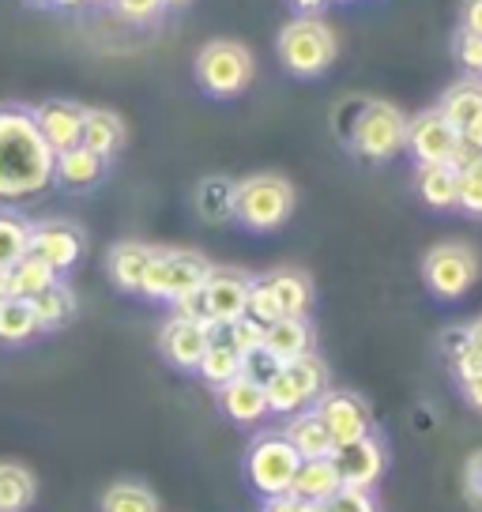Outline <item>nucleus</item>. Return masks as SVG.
Here are the masks:
<instances>
[{
	"mask_svg": "<svg viewBox=\"0 0 482 512\" xmlns=\"http://www.w3.org/2000/svg\"><path fill=\"white\" fill-rule=\"evenodd\" d=\"M249 283H253L249 275L230 272V268H215L208 275V283L200 290H204V305H208L211 324L226 328V324H234V320L249 313Z\"/></svg>",
	"mask_w": 482,
	"mask_h": 512,
	"instance_id": "nucleus-16",
	"label": "nucleus"
},
{
	"mask_svg": "<svg viewBox=\"0 0 482 512\" xmlns=\"http://www.w3.org/2000/svg\"><path fill=\"white\" fill-rule=\"evenodd\" d=\"M441 351H445V358H449V362H456V358L467 351V324H460V328H449V332L441 336Z\"/></svg>",
	"mask_w": 482,
	"mask_h": 512,
	"instance_id": "nucleus-46",
	"label": "nucleus"
},
{
	"mask_svg": "<svg viewBox=\"0 0 482 512\" xmlns=\"http://www.w3.org/2000/svg\"><path fill=\"white\" fill-rule=\"evenodd\" d=\"M215 272L211 260L196 249H155V260L147 268L144 279V298H155V302H170L193 294L208 283V275Z\"/></svg>",
	"mask_w": 482,
	"mask_h": 512,
	"instance_id": "nucleus-5",
	"label": "nucleus"
},
{
	"mask_svg": "<svg viewBox=\"0 0 482 512\" xmlns=\"http://www.w3.org/2000/svg\"><path fill=\"white\" fill-rule=\"evenodd\" d=\"M98 509L102 512H159V497L151 494L144 482L121 479L102 494Z\"/></svg>",
	"mask_w": 482,
	"mask_h": 512,
	"instance_id": "nucleus-33",
	"label": "nucleus"
},
{
	"mask_svg": "<svg viewBox=\"0 0 482 512\" xmlns=\"http://www.w3.org/2000/svg\"><path fill=\"white\" fill-rule=\"evenodd\" d=\"M407 151L415 155L418 166H434V162H456L460 155V132L445 113L422 110L407 117Z\"/></svg>",
	"mask_w": 482,
	"mask_h": 512,
	"instance_id": "nucleus-10",
	"label": "nucleus"
},
{
	"mask_svg": "<svg viewBox=\"0 0 482 512\" xmlns=\"http://www.w3.org/2000/svg\"><path fill=\"white\" fill-rule=\"evenodd\" d=\"M34 336H42L34 302L31 298H8V302L0 305V343L19 347V343H27Z\"/></svg>",
	"mask_w": 482,
	"mask_h": 512,
	"instance_id": "nucleus-29",
	"label": "nucleus"
},
{
	"mask_svg": "<svg viewBox=\"0 0 482 512\" xmlns=\"http://www.w3.org/2000/svg\"><path fill=\"white\" fill-rule=\"evenodd\" d=\"M193 76L200 91L211 98H234L241 95L253 76H257V61L253 49L234 42V38H211L196 49L193 57Z\"/></svg>",
	"mask_w": 482,
	"mask_h": 512,
	"instance_id": "nucleus-3",
	"label": "nucleus"
},
{
	"mask_svg": "<svg viewBox=\"0 0 482 512\" xmlns=\"http://www.w3.org/2000/svg\"><path fill=\"white\" fill-rule=\"evenodd\" d=\"M151 260H155V245H144V241H117L110 249V256H106V272H110L113 287L125 290V294H140Z\"/></svg>",
	"mask_w": 482,
	"mask_h": 512,
	"instance_id": "nucleus-18",
	"label": "nucleus"
},
{
	"mask_svg": "<svg viewBox=\"0 0 482 512\" xmlns=\"http://www.w3.org/2000/svg\"><path fill=\"white\" fill-rule=\"evenodd\" d=\"M215 400H219V411H223L230 422H238V426H253V422H260L264 415H272V411H268V392H264V384L249 381L245 373L234 377V381H226L223 388H215Z\"/></svg>",
	"mask_w": 482,
	"mask_h": 512,
	"instance_id": "nucleus-17",
	"label": "nucleus"
},
{
	"mask_svg": "<svg viewBox=\"0 0 482 512\" xmlns=\"http://www.w3.org/2000/svg\"><path fill=\"white\" fill-rule=\"evenodd\" d=\"M174 317H185V320H200V324H211L208 305H204V290H193V294L177 298V302H174Z\"/></svg>",
	"mask_w": 482,
	"mask_h": 512,
	"instance_id": "nucleus-43",
	"label": "nucleus"
},
{
	"mask_svg": "<svg viewBox=\"0 0 482 512\" xmlns=\"http://www.w3.org/2000/svg\"><path fill=\"white\" fill-rule=\"evenodd\" d=\"M61 275L53 272L49 264H42L38 256H23L16 268L8 272V287H12V298H38L42 290H49Z\"/></svg>",
	"mask_w": 482,
	"mask_h": 512,
	"instance_id": "nucleus-34",
	"label": "nucleus"
},
{
	"mask_svg": "<svg viewBox=\"0 0 482 512\" xmlns=\"http://www.w3.org/2000/svg\"><path fill=\"white\" fill-rule=\"evenodd\" d=\"M290 8H294V12H298V16H321L324 8H328V4H332V0H287Z\"/></svg>",
	"mask_w": 482,
	"mask_h": 512,
	"instance_id": "nucleus-49",
	"label": "nucleus"
},
{
	"mask_svg": "<svg viewBox=\"0 0 482 512\" xmlns=\"http://www.w3.org/2000/svg\"><path fill=\"white\" fill-rule=\"evenodd\" d=\"M339 486H343V479H339L332 456H321V460H302L298 464V475L290 482V494L302 497V501H313V505H324Z\"/></svg>",
	"mask_w": 482,
	"mask_h": 512,
	"instance_id": "nucleus-24",
	"label": "nucleus"
},
{
	"mask_svg": "<svg viewBox=\"0 0 482 512\" xmlns=\"http://www.w3.org/2000/svg\"><path fill=\"white\" fill-rule=\"evenodd\" d=\"M437 110L456 125V132L482 121V76H464V80L452 83L449 91L441 95V102H437Z\"/></svg>",
	"mask_w": 482,
	"mask_h": 512,
	"instance_id": "nucleus-25",
	"label": "nucleus"
},
{
	"mask_svg": "<svg viewBox=\"0 0 482 512\" xmlns=\"http://www.w3.org/2000/svg\"><path fill=\"white\" fill-rule=\"evenodd\" d=\"M415 189L422 196V204H430L434 211H449L460 200V170L452 162H434V166H418Z\"/></svg>",
	"mask_w": 482,
	"mask_h": 512,
	"instance_id": "nucleus-22",
	"label": "nucleus"
},
{
	"mask_svg": "<svg viewBox=\"0 0 482 512\" xmlns=\"http://www.w3.org/2000/svg\"><path fill=\"white\" fill-rule=\"evenodd\" d=\"M12 298V287H8V272H0V305Z\"/></svg>",
	"mask_w": 482,
	"mask_h": 512,
	"instance_id": "nucleus-51",
	"label": "nucleus"
},
{
	"mask_svg": "<svg viewBox=\"0 0 482 512\" xmlns=\"http://www.w3.org/2000/svg\"><path fill=\"white\" fill-rule=\"evenodd\" d=\"M264 351L272 354L279 366H287L302 354H313V324L309 317H279L264 328Z\"/></svg>",
	"mask_w": 482,
	"mask_h": 512,
	"instance_id": "nucleus-19",
	"label": "nucleus"
},
{
	"mask_svg": "<svg viewBox=\"0 0 482 512\" xmlns=\"http://www.w3.org/2000/svg\"><path fill=\"white\" fill-rule=\"evenodd\" d=\"M57 155L38 132L31 106H0V204H19L53 185Z\"/></svg>",
	"mask_w": 482,
	"mask_h": 512,
	"instance_id": "nucleus-1",
	"label": "nucleus"
},
{
	"mask_svg": "<svg viewBox=\"0 0 482 512\" xmlns=\"http://www.w3.org/2000/svg\"><path fill=\"white\" fill-rule=\"evenodd\" d=\"M452 53H456V64L467 76H482V34H471L460 27L452 38Z\"/></svg>",
	"mask_w": 482,
	"mask_h": 512,
	"instance_id": "nucleus-37",
	"label": "nucleus"
},
{
	"mask_svg": "<svg viewBox=\"0 0 482 512\" xmlns=\"http://www.w3.org/2000/svg\"><path fill=\"white\" fill-rule=\"evenodd\" d=\"M125 144V121L113 110H87L83 117V147L110 162Z\"/></svg>",
	"mask_w": 482,
	"mask_h": 512,
	"instance_id": "nucleus-26",
	"label": "nucleus"
},
{
	"mask_svg": "<svg viewBox=\"0 0 482 512\" xmlns=\"http://www.w3.org/2000/svg\"><path fill=\"white\" fill-rule=\"evenodd\" d=\"M313 411L321 415V422L328 426L332 441L336 445H347V441H358L373 433V415L370 403L362 400L358 392H347V388H328L321 400L313 403Z\"/></svg>",
	"mask_w": 482,
	"mask_h": 512,
	"instance_id": "nucleus-11",
	"label": "nucleus"
},
{
	"mask_svg": "<svg viewBox=\"0 0 482 512\" xmlns=\"http://www.w3.org/2000/svg\"><path fill=\"white\" fill-rule=\"evenodd\" d=\"M196 373H200L211 388H223L226 381L241 377V351L223 336V328H219V324L211 328L208 354H204V362H200V369H196Z\"/></svg>",
	"mask_w": 482,
	"mask_h": 512,
	"instance_id": "nucleus-27",
	"label": "nucleus"
},
{
	"mask_svg": "<svg viewBox=\"0 0 482 512\" xmlns=\"http://www.w3.org/2000/svg\"><path fill=\"white\" fill-rule=\"evenodd\" d=\"M467 343H471V351L482 358V317H475L467 324Z\"/></svg>",
	"mask_w": 482,
	"mask_h": 512,
	"instance_id": "nucleus-50",
	"label": "nucleus"
},
{
	"mask_svg": "<svg viewBox=\"0 0 482 512\" xmlns=\"http://www.w3.org/2000/svg\"><path fill=\"white\" fill-rule=\"evenodd\" d=\"M83 117H87V106L72 102V98H49L42 106H34L38 132H42V140L49 144L53 155L83 144Z\"/></svg>",
	"mask_w": 482,
	"mask_h": 512,
	"instance_id": "nucleus-15",
	"label": "nucleus"
},
{
	"mask_svg": "<svg viewBox=\"0 0 482 512\" xmlns=\"http://www.w3.org/2000/svg\"><path fill=\"white\" fill-rule=\"evenodd\" d=\"M456 208L482 219V159L460 170V200H456Z\"/></svg>",
	"mask_w": 482,
	"mask_h": 512,
	"instance_id": "nucleus-38",
	"label": "nucleus"
},
{
	"mask_svg": "<svg viewBox=\"0 0 482 512\" xmlns=\"http://www.w3.org/2000/svg\"><path fill=\"white\" fill-rule=\"evenodd\" d=\"M53 4H57V8H80L83 0H53Z\"/></svg>",
	"mask_w": 482,
	"mask_h": 512,
	"instance_id": "nucleus-52",
	"label": "nucleus"
},
{
	"mask_svg": "<svg viewBox=\"0 0 482 512\" xmlns=\"http://www.w3.org/2000/svg\"><path fill=\"white\" fill-rule=\"evenodd\" d=\"M264 392H268V411L272 415H298L328 392V366L317 354H302L287 366H279V373L264 384Z\"/></svg>",
	"mask_w": 482,
	"mask_h": 512,
	"instance_id": "nucleus-6",
	"label": "nucleus"
},
{
	"mask_svg": "<svg viewBox=\"0 0 482 512\" xmlns=\"http://www.w3.org/2000/svg\"><path fill=\"white\" fill-rule=\"evenodd\" d=\"M31 253V223L19 211L0 208V272H12Z\"/></svg>",
	"mask_w": 482,
	"mask_h": 512,
	"instance_id": "nucleus-31",
	"label": "nucleus"
},
{
	"mask_svg": "<svg viewBox=\"0 0 482 512\" xmlns=\"http://www.w3.org/2000/svg\"><path fill=\"white\" fill-rule=\"evenodd\" d=\"M260 512H321V505L302 501V497L294 494H279V497H264V509Z\"/></svg>",
	"mask_w": 482,
	"mask_h": 512,
	"instance_id": "nucleus-45",
	"label": "nucleus"
},
{
	"mask_svg": "<svg viewBox=\"0 0 482 512\" xmlns=\"http://www.w3.org/2000/svg\"><path fill=\"white\" fill-rule=\"evenodd\" d=\"M113 8H117V16L129 19V23H155L162 16V0H110Z\"/></svg>",
	"mask_w": 482,
	"mask_h": 512,
	"instance_id": "nucleus-40",
	"label": "nucleus"
},
{
	"mask_svg": "<svg viewBox=\"0 0 482 512\" xmlns=\"http://www.w3.org/2000/svg\"><path fill=\"white\" fill-rule=\"evenodd\" d=\"M294 185L283 174H249L238 181L234 219L253 234H272L294 215Z\"/></svg>",
	"mask_w": 482,
	"mask_h": 512,
	"instance_id": "nucleus-4",
	"label": "nucleus"
},
{
	"mask_svg": "<svg viewBox=\"0 0 482 512\" xmlns=\"http://www.w3.org/2000/svg\"><path fill=\"white\" fill-rule=\"evenodd\" d=\"M460 27L471 34H482V0H464V8H460Z\"/></svg>",
	"mask_w": 482,
	"mask_h": 512,
	"instance_id": "nucleus-47",
	"label": "nucleus"
},
{
	"mask_svg": "<svg viewBox=\"0 0 482 512\" xmlns=\"http://www.w3.org/2000/svg\"><path fill=\"white\" fill-rule=\"evenodd\" d=\"M347 144H351L354 155H362L366 162H388L407 147V113L400 106H392V102L370 98Z\"/></svg>",
	"mask_w": 482,
	"mask_h": 512,
	"instance_id": "nucleus-8",
	"label": "nucleus"
},
{
	"mask_svg": "<svg viewBox=\"0 0 482 512\" xmlns=\"http://www.w3.org/2000/svg\"><path fill=\"white\" fill-rule=\"evenodd\" d=\"M38 482L23 464H0V512H27L34 505Z\"/></svg>",
	"mask_w": 482,
	"mask_h": 512,
	"instance_id": "nucleus-32",
	"label": "nucleus"
},
{
	"mask_svg": "<svg viewBox=\"0 0 482 512\" xmlns=\"http://www.w3.org/2000/svg\"><path fill=\"white\" fill-rule=\"evenodd\" d=\"M241 373H245L249 381L268 384L275 377V373H279V362H275L272 354L260 347V351H253V354H245V358H241Z\"/></svg>",
	"mask_w": 482,
	"mask_h": 512,
	"instance_id": "nucleus-41",
	"label": "nucleus"
},
{
	"mask_svg": "<svg viewBox=\"0 0 482 512\" xmlns=\"http://www.w3.org/2000/svg\"><path fill=\"white\" fill-rule=\"evenodd\" d=\"M211 328L215 324H200V320L170 317L159 328V354L181 373H196L211 343Z\"/></svg>",
	"mask_w": 482,
	"mask_h": 512,
	"instance_id": "nucleus-14",
	"label": "nucleus"
},
{
	"mask_svg": "<svg viewBox=\"0 0 482 512\" xmlns=\"http://www.w3.org/2000/svg\"><path fill=\"white\" fill-rule=\"evenodd\" d=\"M268 283H272L283 317H309V309H313V283H309L306 272L283 268V272L268 275Z\"/></svg>",
	"mask_w": 482,
	"mask_h": 512,
	"instance_id": "nucleus-28",
	"label": "nucleus"
},
{
	"mask_svg": "<svg viewBox=\"0 0 482 512\" xmlns=\"http://www.w3.org/2000/svg\"><path fill=\"white\" fill-rule=\"evenodd\" d=\"M339 53L336 31L321 16H294L283 23V31L275 38V57L298 80H317L324 76Z\"/></svg>",
	"mask_w": 482,
	"mask_h": 512,
	"instance_id": "nucleus-2",
	"label": "nucleus"
},
{
	"mask_svg": "<svg viewBox=\"0 0 482 512\" xmlns=\"http://www.w3.org/2000/svg\"><path fill=\"white\" fill-rule=\"evenodd\" d=\"M302 456L294 452L283 433H260L253 445L245 448V479L260 497L290 494V482L298 475Z\"/></svg>",
	"mask_w": 482,
	"mask_h": 512,
	"instance_id": "nucleus-7",
	"label": "nucleus"
},
{
	"mask_svg": "<svg viewBox=\"0 0 482 512\" xmlns=\"http://www.w3.org/2000/svg\"><path fill=\"white\" fill-rule=\"evenodd\" d=\"M321 512H377L370 490H354V486H339L336 494L321 505Z\"/></svg>",
	"mask_w": 482,
	"mask_h": 512,
	"instance_id": "nucleus-39",
	"label": "nucleus"
},
{
	"mask_svg": "<svg viewBox=\"0 0 482 512\" xmlns=\"http://www.w3.org/2000/svg\"><path fill=\"white\" fill-rule=\"evenodd\" d=\"M332 464H336L343 486H354V490H373L381 475H385L388 452L381 445L377 433H366L358 441H347V445H336L332 452Z\"/></svg>",
	"mask_w": 482,
	"mask_h": 512,
	"instance_id": "nucleus-13",
	"label": "nucleus"
},
{
	"mask_svg": "<svg viewBox=\"0 0 482 512\" xmlns=\"http://www.w3.org/2000/svg\"><path fill=\"white\" fill-rule=\"evenodd\" d=\"M83 230L68 219H42L31 223V256L49 264L57 275H68L83 256Z\"/></svg>",
	"mask_w": 482,
	"mask_h": 512,
	"instance_id": "nucleus-12",
	"label": "nucleus"
},
{
	"mask_svg": "<svg viewBox=\"0 0 482 512\" xmlns=\"http://www.w3.org/2000/svg\"><path fill=\"white\" fill-rule=\"evenodd\" d=\"M249 317L260 320L264 328L283 317V313H279V302H275L272 283H268V275H257V279L249 283Z\"/></svg>",
	"mask_w": 482,
	"mask_h": 512,
	"instance_id": "nucleus-35",
	"label": "nucleus"
},
{
	"mask_svg": "<svg viewBox=\"0 0 482 512\" xmlns=\"http://www.w3.org/2000/svg\"><path fill=\"white\" fill-rule=\"evenodd\" d=\"M422 279H426L434 298L456 302L479 279V253L464 241H441L422 256Z\"/></svg>",
	"mask_w": 482,
	"mask_h": 512,
	"instance_id": "nucleus-9",
	"label": "nucleus"
},
{
	"mask_svg": "<svg viewBox=\"0 0 482 512\" xmlns=\"http://www.w3.org/2000/svg\"><path fill=\"white\" fill-rule=\"evenodd\" d=\"M34 302V313H38V324H42V332H57V328H65L68 320L76 317V294L68 287L65 279H57L49 290H42Z\"/></svg>",
	"mask_w": 482,
	"mask_h": 512,
	"instance_id": "nucleus-30",
	"label": "nucleus"
},
{
	"mask_svg": "<svg viewBox=\"0 0 482 512\" xmlns=\"http://www.w3.org/2000/svg\"><path fill=\"white\" fill-rule=\"evenodd\" d=\"M366 102L370 98H347V102H339V110H336V136L347 144L351 140V132H354V125H358V117H362V110H366Z\"/></svg>",
	"mask_w": 482,
	"mask_h": 512,
	"instance_id": "nucleus-42",
	"label": "nucleus"
},
{
	"mask_svg": "<svg viewBox=\"0 0 482 512\" xmlns=\"http://www.w3.org/2000/svg\"><path fill=\"white\" fill-rule=\"evenodd\" d=\"M460 388H464V400L471 403L475 411H482V369H475V373L460 377Z\"/></svg>",
	"mask_w": 482,
	"mask_h": 512,
	"instance_id": "nucleus-48",
	"label": "nucleus"
},
{
	"mask_svg": "<svg viewBox=\"0 0 482 512\" xmlns=\"http://www.w3.org/2000/svg\"><path fill=\"white\" fill-rule=\"evenodd\" d=\"M223 336L230 339V343H234V347L241 351V358H245V354H253V351H260V347H264V324L245 313L241 320L226 324Z\"/></svg>",
	"mask_w": 482,
	"mask_h": 512,
	"instance_id": "nucleus-36",
	"label": "nucleus"
},
{
	"mask_svg": "<svg viewBox=\"0 0 482 512\" xmlns=\"http://www.w3.org/2000/svg\"><path fill=\"white\" fill-rule=\"evenodd\" d=\"M102 177H106V159H102V155H95V151H87L83 144L57 155L53 181H61L65 189H72V192L95 189Z\"/></svg>",
	"mask_w": 482,
	"mask_h": 512,
	"instance_id": "nucleus-23",
	"label": "nucleus"
},
{
	"mask_svg": "<svg viewBox=\"0 0 482 512\" xmlns=\"http://www.w3.org/2000/svg\"><path fill=\"white\" fill-rule=\"evenodd\" d=\"M162 4H166V8H185L189 0H162Z\"/></svg>",
	"mask_w": 482,
	"mask_h": 512,
	"instance_id": "nucleus-53",
	"label": "nucleus"
},
{
	"mask_svg": "<svg viewBox=\"0 0 482 512\" xmlns=\"http://www.w3.org/2000/svg\"><path fill=\"white\" fill-rule=\"evenodd\" d=\"M464 490L467 497L482 509V452H471L464 464Z\"/></svg>",
	"mask_w": 482,
	"mask_h": 512,
	"instance_id": "nucleus-44",
	"label": "nucleus"
},
{
	"mask_svg": "<svg viewBox=\"0 0 482 512\" xmlns=\"http://www.w3.org/2000/svg\"><path fill=\"white\" fill-rule=\"evenodd\" d=\"M234 200H238V181H234V177H223V174L204 177L193 192L196 215L211 226L230 223V219H234Z\"/></svg>",
	"mask_w": 482,
	"mask_h": 512,
	"instance_id": "nucleus-21",
	"label": "nucleus"
},
{
	"mask_svg": "<svg viewBox=\"0 0 482 512\" xmlns=\"http://www.w3.org/2000/svg\"><path fill=\"white\" fill-rule=\"evenodd\" d=\"M283 437L294 445V452H298L302 460H321V456H332V452H336L332 433H328V426H324L321 415H317L313 407L298 411V415H290Z\"/></svg>",
	"mask_w": 482,
	"mask_h": 512,
	"instance_id": "nucleus-20",
	"label": "nucleus"
}]
</instances>
